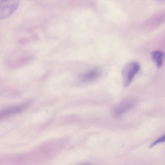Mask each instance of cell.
Listing matches in <instances>:
<instances>
[{"instance_id":"4","label":"cell","mask_w":165,"mask_h":165,"mask_svg":"<svg viewBox=\"0 0 165 165\" xmlns=\"http://www.w3.org/2000/svg\"><path fill=\"white\" fill-rule=\"evenodd\" d=\"M151 57L157 67L160 68L163 64L164 58V52L159 50L153 51L151 53Z\"/></svg>"},{"instance_id":"3","label":"cell","mask_w":165,"mask_h":165,"mask_svg":"<svg viewBox=\"0 0 165 165\" xmlns=\"http://www.w3.org/2000/svg\"><path fill=\"white\" fill-rule=\"evenodd\" d=\"M31 104L32 102L29 101L0 110V119L23 112L28 109Z\"/></svg>"},{"instance_id":"7","label":"cell","mask_w":165,"mask_h":165,"mask_svg":"<svg viewBox=\"0 0 165 165\" xmlns=\"http://www.w3.org/2000/svg\"><path fill=\"white\" fill-rule=\"evenodd\" d=\"M165 135H164L163 136H162L160 138L157 139L156 141L152 143V144L149 147V148H151L155 146L157 144L160 143V142H164L165 141Z\"/></svg>"},{"instance_id":"2","label":"cell","mask_w":165,"mask_h":165,"mask_svg":"<svg viewBox=\"0 0 165 165\" xmlns=\"http://www.w3.org/2000/svg\"><path fill=\"white\" fill-rule=\"evenodd\" d=\"M20 0H0V19L12 15L18 8Z\"/></svg>"},{"instance_id":"5","label":"cell","mask_w":165,"mask_h":165,"mask_svg":"<svg viewBox=\"0 0 165 165\" xmlns=\"http://www.w3.org/2000/svg\"><path fill=\"white\" fill-rule=\"evenodd\" d=\"M100 71L98 68L90 70L82 75L81 78L84 82H89L94 80L100 76Z\"/></svg>"},{"instance_id":"6","label":"cell","mask_w":165,"mask_h":165,"mask_svg":"<svg viewBox=\"0 0 165 165\" xmlns=\"http://www.w3.org/2000/svg\"><path fill=\"white\" fill-rule=\"evenodd\" d=\"M133 106L132 102L129 101H126L116 109L115 111V114L116 115L119 116L123 114L128 110L131 109Z\"/></svg>"},{"instance_id":"1","label":"cell","mask_w":165,"mask_h":165,"mask_svg":"<svg viewBox=\"0 0 165 165\" xmlns=\"http://www.w3.org/2000/svg\"><path fill=\"white\" fill-rule=\"evenodd\" d=\"M140 68V64L136 61L130 62L123 67L122 71V76L124 87H127L129 86Z\"/></svg>"}]
</instances>
